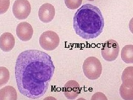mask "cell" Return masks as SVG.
<instances>
[{"instance_id": "5", "label": "cell", "mask_w": 133, "mask_h": 100, "mask_svg": "<svg viewBox=\"0 0 133 100\" xmlns=\"http://www.w3.org/2000/svg\"><path fill=\"white\" fill-rule=\"evenodd\" d=\"M119 50L118 43L115 40L110 39L106 41L102 45L101 55L106 61H114L118 56Z\"/></svg>"}, {"instance_id": "17", "label": "cell", "mask_w": 133, "mask_h": 100, "mask_svg": "<svg viewBox=\"0 0 133 100\" xmlns=\"http://www.w3.org/2000/svg\"><path fill=\"white\" fill-rule=\"evenodd\" d=\"M129 30L131 33L133 34V17L131 19L129 22Z\"/></svg>"}, {"instance_id": "13", "label": "cell", "mask_w": 133, "mask_h": 100, "mask_svg": "<svg viewBox=\"0 0 133 100\" xmlns=\"http://www.w3.org/2000/svg\"><path fill=\"white\" fill-rule=\"evenodd\" d=\"M122 83L127 86L133 85V66L126 67L121 77Z\"/></svg>"}, {"instance_id": "18", "label": "cell", "mask_w": 133, "mask_h": 100, "mask_svg": "<svg viewBox=\"0 0 133 100\" xmlns=\"http://www.w3.org/2000/svg\"><path fill=\"white\" fill-rule=\"evenodd\" d=\"M87 1H93L94 0H87Z\"/></svg>"}, {"instance_id": "4", "label": "cell", "mask_w": 133, "mask_h": 100, "mask_svg": "<svg viewBox=\"0 0 133 100\" xmlns=\"http://www.w3.org/2000/svg\"><path fill=\"white\" fill-rule=\"evenodd\" d=\"M59 38L57 33L55 32H44L39 38V43L41 47L46 51H53L59 45Z\"/></svg>"}, {"instance_id": "15", "label": "cell", "mask_w": 133, "mask_h": 100, "mask_svg": "<svg viewBox=\"0 0 133 100\" xmlns=\"http://www.w3.org/2000/svg\"><path fill=\"white\" fill-rule=\"evenodd\" d=\"M10 79L9 71L6 67H0V86L1 87L3 85L8 83Z\"/></svg>"}, {"instance_id": "8", "label": "cell", "mask_w": 133, "mask_h": 100, "mask_svg": "<svg viewBox=\"0 0 133 100\" xmlns=\"http://www.w3.org/2000/svg\"><path fill=\"white\" fill-rule=\"evenodd\" d=\"M55 15V9L53 5L45 3L41 6L38 10V16L41 21L49 23L54 19Z\"/></svg>"}, {"instance_id": "16", "label": "cell", "mask_w": 133, "mask_h": 100, "mask_svg": "<svg viewBox=\"0 0 133 100\" xmlns=\"http://www.w3.org/2000/svg\"><path fill=\"white\" fill-rule=\"evenodd\" d=\"M64 2L67 8L74 10L79 7L82 4L83 0H64Z\"/></svg>"}, {"instance_id": "2", "label": "cell", "mask_w": 133, "mask_h": 100, "mask_svg": "<svg viewBox=\"0 0 133 100\" xmlns=\"http://www.w3.org/2000/svg\"><path fill=\"white\" fill-rule=\"evenodd\" d=\"M104 26V21L100 10L91 4L83 5L74 15V30L84 39L97 38L102 33Z\"/></svg>"}, {"instance_id": "10", "label": "cell", "mask_w": 133, "mask_h": 100, "mask_svg": "<svg viewBox=\"0 0 133 100\" xmlns=\"http://www.w3.org/2000/svg\"><path fill=\"white\" fill-rule=\"evenodd\" d=\"M15 40L12 33L5 32L0 37V48L4 52H9L14 47Z\"/></svg>"}, {"instance_id": "6", "label": "cell", "mask_w": 133, "mask_h": 100, "mask_svg": "<svg viewBox=\"0 0 133 100\" xmlns=\"http://www.w3.org/2000/svg\"><path fill=\"white\" fill-rule=\"evenodd\" d=\"M31 10V5L28 0H16L12 7L14 16L19 20L28 18Z\"/></svg>"}, {"instance_id": "11", "label": "cell", "mask_w": 133, "mask_h": 100, "mask_svg": "<svg viewBox=\"0 0 133 100\" xmlns=\"http://www.w3.org/2000/svg\"><path fill=\"white\" fill-rule=\"evenodd\" d=\"M17 98L16 90L12 86H6L0 90L1 100H16Z\"/></svg>"}, {"instance_id": "1", "label": "cell", "mask_w": 133, "mask_h": 100, "mask_svg": "<svg viewBox=\"0 0 133 100\" xmlns=\"http://www.w3.org/2000/svg\"><path fill=\"white\" fill-rule=\"evenodd\" d=\"M55 69L51 57L46 53L37 50L21 53L15 68L19 92L30 99L42 97L48 91Z\"/></svg>"}, {"instance_id": "9", "label": "cell", "mask_w": 133, "mask_h": 100, "mask_svg": "<svg viewBox=\"0 0 133 100\" xmlns=\"http://www.w3.org/2000/svg\"><path fill=\"white\" fill-rule=\"evenodd\" d=\"M63 92L65 96L68 99H75L81 92L79 84L75 80H69L65 85Z\"/></svg>"}, {"instance_id": "12", "label": "cell", "mask_w": 133, "mask_h": 100, "mask_svg": "<svg viewBox=\"0 0 133 100\" xmlns=\"http://www.w3.org/2000/svg\"><path fill=\"white\" fill-rule=\"evenodd\" d=\"M122 59L126 64H133V45L124 46L121 52Z\"/></svg>"}, {"instance_id": "7", "label": "cell", "mask_w": 133, "mask_h": 100, "mask_svg": "<svg viewBox=\"0 0 133 100\" xmlns=\"http://www.w3.org/2000/svg\"><path fill=\"white\" fill-rule=\"evenodd\" d=\"M16 33L21 41L24 42L30 41L33 35V27L27 22H22L17 26Z\"/></svg>"}, {"instance_id": "3", "label": "cell", "mask_w": 133, "mask_h": 100, "mask_svg": "<svg viewBox=\"0 0 133 100\" xmlns=\"http://www.w3.org/2000/svg\"><path fill=\"white\" fill-rule=\"evenodd\" d=\"M83 72L89 79L94 80L99 78L102 72V65L99 60L94 57L87 58L83 64Z\"/></svg>"}, {"instance_id": "14", "label": "cell", "mask_w": 133, "mask_h": 100, "mask_svg": "<svg viewBox=\"0 0 133 100\" xmlns=\"http://www.w3.org/2000/svg\"><path fill=\"white\" fill-rule=\"evenodd\" d=\"M119 93L124 100H133V85L127 86L122 83L120 87Z\"/></svg>"}]
</instances>
